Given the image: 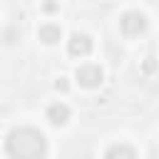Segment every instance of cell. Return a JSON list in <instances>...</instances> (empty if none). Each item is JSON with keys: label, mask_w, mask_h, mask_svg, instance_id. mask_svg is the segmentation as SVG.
Segmentation results:
<instances>
[{"label": "cell", "mask_w": 159, "mask_h": 159, "mask_svg": "<svg viewBox=\"0 0 159 159\" xmlns=\"http://www.w3.org/2000/svg\"><path fill=\"white\" fill-rule=\"evenodd\" d=\"M144 70H147V72H152V70H154V57H149V60L144 62Z\"/></svg>", "instance_id": "8"}, {"label": "cell", "mask_w": 159, "mask_h": 159, "mask_svg": "<svg viewBox=\"0 0 159 159\" xmlns=\"http://www.w3.org/2000/svg\"><path fill=\"white\" fill-rule=\"evenodd\" d=\"M55 87H57V89H67V82H65V80H62V77H60V80H57V84H55Z\"/></svg>", "instance_id": "9"}, {"label": "cell", "mask_w": 159, "mask_h": 159, "mask_svg": "<svg viewBox=\"0 0 159 159\" xmlns=\"http://www.w3.org/2000/svg\"><path fill=\"white\" fill-rule=\"evenodd\" d=\"M67 50H70V55H75V57H84V55H89V50H92V40H89L87 35H82V32H75V35L70 37V42H67Z\"/></svg>", "instance_id": "4"}, {"label": "cell", "mask_w": 159, "mask_h": 159, "mask_svg": "<svg viewBox=\"0 0 159 159\" xmlns=\"http://www.w3.org/2000/svg\"><path fill=\"white\" fill-rule=\"evenodd\" d=\"M75 77H77L80 84H84V87H97V84L102 82V70H99L97 65H82V67H77Z\"/></svg>", "instance_id": "3"}, {"label": "cell", "mask_w": 159, "mask_h": 159, "mask_svg": "<svg viewBox=\"0 0 159 159\" xmlns=\"http://www.w3.org/2000/svg\"><path fill=\"white\" fill-rule=\"evenodd\" d=\"M119 22H122V30H124L127 35H139V32H144V27H147V17H144L139 10L124 12Z\"/></svg>", "instance_id": "2"}, {"label": "cell", "mask_w": 159, "mask_h": 159, "mask_svg": "<svg viewBox=\"0 0 159 159\" xmlns=\"http://www.w3.org/2000/svg\"><path fill=\"white\" fill-rule=\"evenodd\" d=\"M60 35H62V30H60L57 25H52V22H47V25L40 27V40L47 42V45H55V42L60 40Z\"/></svg>", "instance_id": "7"}, {"label": "cell", "mask_w": 159, "mask_h": 159, "mask_svg": "<svg viewBox=\"0 0 159 159\" xmlns=\"http://www.w3.org/2000/svg\"><path fill=\"white\" fill-rule=\"evenodd\" d=\"M47 119L52 122V124H65L67 119H70V107L67 104H62V102H55V104H50L47 107Z\"/></svg>", "instance_id": "5"}, {"label": "cell", "mask_w": 159, "mask_h": 159, "mask_svg": "<svg viewBox=\"0 0 159 159\" xmlns=\"http://www.w3.org/2000/svg\"><path fill=\"white\" fill-rule=\"evenodd\" d=\"M104 159H137V154H134L127 144H114V147L107 149Z\"/></svg>", "instance_id": "6"}, {"label": "cell", "mask_w": 159, "mask_h": 159, "mask_svg": "<svg viewBox=\"0 0 159 159\" xmlns=\"http://www.w3.org/2000/svg\"><path fill=\"white\" fill-rule=\"evenodd\" d=\"M5 149L12 159H42L47 152V142H45L42 132H37L32 127H20L7 134Z\"/></svg>", "instance_id": "1"}]
</instances>
